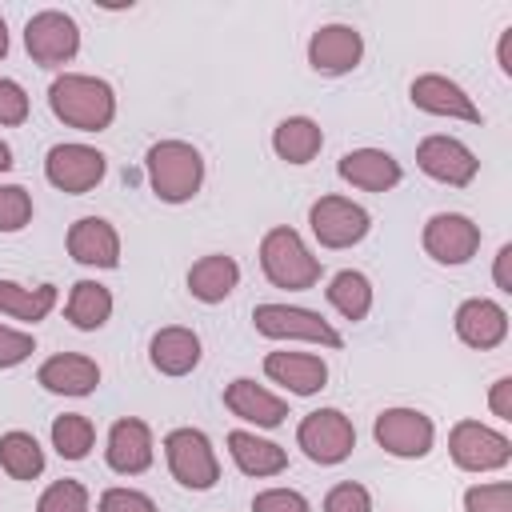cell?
<instances>
[{
  "instance_id": "3957f363",
  "label": "cell",
  "mask_w": 512,
  "mask_h": 512,
  "mask_svg": "<svg viewBox=\"0 0 512 512\" xmlns=\"http://www.w3.org/2000/svg\"><path fill=\"white\" fill-rule=\"evenodd\" d=\"M260 272L272 288H284V292H308L320 284L324 276V264L320 256L304 244V236L288 224H276L260 236Z\"/></svg>"
},
{
  "instance_id": "ffe728a7",
  "label": "cell",
  "mask_w": 512,
  "mask_h": 512,
  "mask_svg": "<svg viewBox=\"0 0 512 512\" xmlns=\"http://www.w3.org/2000/svg\"><path fill=\"white\" fill-rule=\"evenodd\" d=\"M224 408L252 428H280L288 420V400L268 392L252 376H236L232 384H224Z\"/></svg>"
},
{
  "instance_id": "7bdbcfd3",
  "label": "cell",
  "mask_w": 512,
  "mask_h": 512,
  "mask_svg": "<svg viewBox=\"0 0 512 512\" xmlns=\"http://www.w3.org/2000/svg\"><path fill=\"white\" fill-rule=\"evenodd\" d=\"M12 164H16V160H12V148H8V140H0V176L12 172Z\"/></svg>"
},
{
  "instance_id": "d4e9b609",
  "label": "cell",
  "mask_w": 512,
  "mask_h": 512,
  "mask_svg": "<svg viewBox=\"0 0 512 512\" xmlns=\"http://www.w3.org/2000/svg\"><path fill=\"white\" fill-rule=\"evenodd\" d=\"M184 284H188V296L192 300H200V304H224L240 288V264L228 252H208V256H200L188 268Z\"/></svg>"
},
{
  "instance_id": "e575fe53",
  "label": "cell",
  "mask_w": 512,
  "mask_h": 512,
  "mask_svg": "<svg viewBox=\"0 0 512 512\" xmlns=\"http://www.w3.org/2000/svg\"><path fill=\"white\" fill-rule=\"evenodd\" d=\"M96 512H160L156 500L140 488H128V484H112L100 492L96 500Z\"/></svg>"
},
{
  "instance_id": "d590c367",
  "label": "cell",
  "mask_w": 512,
  "mask_h": 512,
  "mask_svg": "<svg viewBox=\"0 0 512 512\" xmlns=\"http://www.w3.org/2000/svg\"><path fill=\"white\" fill-rule=\"evenodd\" d=\"M28 112H32V100H28L24 84L12 76H0V128H20L28 120Z\"/></svg>"
},
{
  "instance_id": "ba28073f",
  "label": "cell",
  "mask_w": 512,
  "mask_h": 512,
  "mask_svg": "<svg viewBox=\"0 0 512 512\" xmlns=\"http://www.w3.org/2000/svg\"><path fill=\"white\" fill-rule=\"evenodd\" d=\"M308 228H312V236H316L320 248L340 252V248H356L372 232V216L352 196L328 192V196H320V200L308 204Z\"/></svg>"
},
{
  "instance_id": "9c48e42d",
  "label": "cell",
  "mask_w": 512,
  "mask_h": 512,
  "mask_svg": "<svg viewBox=\"0 0 512 512\" xmlns=\"http://www.w3.org/2000/svg\"><path fill=\"white\" fill-rule=\"evenodd\" d=\"M108 172V156L96 148V144H84V140H60L44 152V180L56 188V192H68V196H84L92 188H100Z\"/></svg>"
},
{
  "instance_id": "83f0119b",
  "label": "cell",
  "mask_w": 512,
  "mask_h": 512,
  "mask_svg": "<svg viewBox=\"0 0 512 512\" xmlns=\"http://www.w3.org/2000/svg\"><path fill=\"white\" fill-rule=\"evenodd\" d=\"M60 292L56 284H20V280H0V316L20 320V324H40L52 316Z\"/></svg>"
},
{
  "instance_id": "7a4b0ae2",
  "label": "cell",
  "mask_w": 512,
  "mask_h": 512,
  "mask_svg": "<svg viewBox=\"0 0 512 512\" xmlns=\"http://www.w3.org/2000/svg\"><path fill=\"white\" fill-rule=\"evenodd\" d=\"M144 176L160 204H188L204 188V156L188 140H156L144 152Z\"/></svg>"
},
{
  "instance_id": "6da1fadb",
  "label": "cell",
  "mask_w": 512,
  "mask_h": 512,
  "mask_svg": "<svg viewBox=\"0 0 512 512\" xmlns=\"http://www.w3.org/2000/svg\"><path fill=\"white\" fill-rule=\"evenodd\" d=\"M48 108L64 128L76 132H108L116 120V88L104 76L60 72L48 84Z\"/></svg>"
},
{
  "instance_id": "484cf974",
  "label": "cell",
  "mask_w": 512,
  "mask_h": 512,
  "mask_svg": "<svg viewBox=\"0 0 512 512\" xmlns=\"http://www.w3.org/2000/svg\"><path fill=\"white\" fill-rule=\"evenodd\" d=\"M320 148H324V128L312 116H284L272 128V152L292 168L312 164L320 156Z\"/></svg>"
},
{
  "instance_id": "ac0fdd59",
  "label": "cell",
  "mask_w": 512,
  "mask_h": 512,
  "mask_svg": "<svg viewBox=\"0 0 512 512\" xmlns=\"http://www.w3.org/2000/svg\"><path fill=\"white\" fill-rule=\"evenodd\" d=\"M64 244H68V256H72L80 268L108 272V268L120 264V232H116V224L104 220V216H80V220H72Z\"/></svg>"
},
{
  "instance_id": "8d00e7d4",
  "label": "cell",
  "mask_w": 512,
  "mask_h": 512,
  "mask_svg": "<svg viewBox=\"0 0 512 512\" xmlns=\"http://www.w3.org/2000/svg\"><path fill=\"white\" fill-rule=\"evenodd\" d=\"M320 512H372V492L356 480H340L328 488Z\"/></svg>"
},
{
  "instance_id": "8fae6325",
  "label": "cell",
  "mask_w": 512,
  "mask_h": 512,
  "mask_svg": "<svg viewBox=\"0 0 512 512\" xmlns=\"http://www.w3.org/2000/svg\"><path fill=\"white\" fill-rule=\"evenodd\" d=\"M24 52L40 68H64L80 52V24L60 8H40L24 24Z\"/></svg>"
},
{
  "instance_id": "d6a6232c",
  "label": "cell",
  "mask_w": 512,
  "mask_h": 512,
  "mask_svg": "<svg viewBox=\"0 0 512 512\" xmlns=\"http://www.w3.org/2000/svg\"><path fill=\"white\" fill-rule=\"evenodd\" d=\"M32 224V192L24 184H0V232H24Z\"/></svg>"
},
{
  "instance_id": "f546056e",
  "label": "cell",
  "mask_w": 512,
  "mask_h": 512,
  "mask_svg": "<svg viewBox=\"0 0 512 512\" xmlns=\"http://www.w3.org/2000/svg\"><path fill=\"white\" fill-rule=\"evenodd\" d=\"M44 464H48V456H44V448H40V440L32 432L12 428V432L0 436V468H4L8 480L28 484V480L44 476Z\"/></svg>"
},
{
  "instance_id": "5b68a950",
  "label": "cell",
  "mask_w": 512,
  "mask_h": 512,
  "mask_svg": "<svg viewBox=\"0 0 512 512\" xmlns=\"http://www.w3.org/2000/svg\"><path fill=\"white\" fill-rule=\"evenodd\" d=\"M252 328L264 340H300V344H320V348H344V336L304 304H284V300H264L252 308Z\"/></svg>"
},
{
  "instance_id": "60d3db41",
  "label": "cell",
  "mask_w": 512,
  "mask_h": 512,
  "mask_svg": "<svg viewBox=\"0 0 512 512\" xmlns=\"http://www.w3.org/2000/svg\"><path fill=\"white\" fill-rule=\"evenodd\" d=\"M492 284L512 296V244H500L496 248V260H492Z\"/></svg>"
},
{
  "instance_id": "f35d334b",
  "label": "cell",
  "mask_w": 512,
  "mask_h": 512,
  "mask_svg": "<svg viewBox=\"0 0 512 512\" xmlns=\"http://www.w3.org/2000/svg\"><path fill=\"white\" fill-rule=\"evenodd\" d=\"M32 352H36V336L32 332H20L12 324H0V372L24 364Z\"/></svg>"
},
{
  "instance_id": "7c38bea8",
  "label": "cell",
  "mask_w": 512,
  "mask_h": 512,
  "mask_svg": "<svg viewBox=\"0 0 512 512\" xmlns=\"http://www.w3.org/2000/svg\"><path fill=\"white\" fill-rule=\"evenodd\" d=\"M480 224L464 212H432L420 228V248L444 268H460L480 252Z\"/></svg>"
},
{
  "instance_id": "1f68e13d",
  "label": "cell",
  "mask_w": 512,
  "mask_h": 512,
  "mask_svg": "<svg viewBox=\"0 0 512 512\" xmlns=\"http://www.w3.org/2000/svg\"><path fill=\"white\" fill-rule=\"evenodd\" d=\"M36 512H92V496L80 480L64 476V480H52L36 496Z\"/></svg>"
},
{
  "instance_id": "52a82bcc",
  "label": "cell",
  "mask_w": 512,
  "mask_h": 512,
  "mask_svg": "<svg viewBox=\"0 0 512 512\" xmlns=\"http://www.w3.org/2000/svg\"><path fill=\"white\" fill-rule=\"evenodd\" d=\"M296 448L320 464V468H336L352 456L356 448V424L352 416H344L340 408H312L300 416L296 424Z\"/></svg>"
},
{
  "instance_id": "ee69618b",
  "label": "cell",
  "mask_w": 512,
  "mask_h": 512,
  "mask_svg": "<svg viewBox=\"0 0 512 512\" xmlns=\"http://www.w3.org/2000/svg\"><path fill=\"white\" fill-rule=\"evenodd\" d=\"M8 56V24H4V16H0V60Z\"/></svg>"
},
{
  "instance_id": "30bf717a",
  "label": "cell",
  "mask_w": 512,
  "mask_h": 512,
  "mask_svg": "<svg viewBox=\"0 0 512 512\" xmlns=\"http://www.w3.org/2000/svg\"><path fill=\"white\" fill-rule=\"evenodd\" d=\"M372 440H376V448H384L396 460H424L436 448V424L428 412L396 404V408L376 412Z\"/></svg>"
},
{
  "instance_id": "603a6c76",
  "label": "cell",
  "mask_w": 512,
  "mask_h": 512,
  "mask_svg": "<svg viewBox=\"0 0 512 512\" xmlns=\"http://www.w3.org/2000/svg\"><path fill=\"white\" fill-rule=\"evenodd\" d=\"M264 376L280 384L288 396H316L328 384V364L316 352H268L264 356Z\"/></svg>"
},
{
  "instance_id": "8992f818",
  "label": "cell",
  "mask_w": 512,
  "mask_h": 512,
  "mask_svg": "<svg viewBox=\"0 0 512 512\" xmlns=\"http://www.w3.org/2000/svg\"><path fill=\"white\" fill-rule=\"evenodd\" d=\"M448 456L460 472H472V476L500 472L512 464V436L484 420L464 416L448 428Z\"/></svg>"
},
{
  "instance_id": "4fadbf2b",
  "label": "cell",
  "mask_w": 512,
  "mask_h": 512,
  "mask_svg": "<svg viewBox=\"0 0 512 512\" xmlns=\"http://www.w3.org/2000/svg\"><path fill=\"white\" fill-rule=\"evenodd\" d=\"M416 168L444 188H468L480 176L476 152L460 136H448V132H432L416 144Z\"/></svg>"
},
{
  "instance_id": "d6986e66",
  "label": "cell",
  "mask_w": 512,
  "mask_h": 512,
  "mask_svg": "<svg viewBox=\"0 0 512 512\" xmlns=\"http://www.w3.org/2000/svg\"><path fill=\"white\" fill-rule=\"evenodd\" d=\"M100 364L92 360V356H84V352H56V356H48L40 368H36V384L44 388V392H52V396H72V400H80V396H92L96 388H100Z\"/></svg>"
},
{
  "instance_id": "e0dca14e",
  "label": "cell",
  "mask_w": 512,
  "mask_h": 512,
  "mask_svg": "<svg viewBox=\"0 0 512 512\" xmlns=\"http://www.w3.org/2000/svg\"><path fill=\"white\" fill-rule=\"evenodd\" d=\"M104 460L116 476H140L152 468L156 460V440H152V428L148 420L140 416H120L112 428H108V440H104Z\"/></svg>"
},
{
  "instance_id": "4dcf8cb0",
  "label": "cell",
  "mask_w": 512,
  "mask_h": 512,
  "mask_svg": "<svg viewBox=\"0 0 512 512\" xmlns=\"http://www.w3.org/2000/svg\"><path fill=\"white\" fill-rule=\"evenodd\" d=\"M52 436V448L60 460H88L92 448H96V424L84 416V412H64L52 420L48 428Z\"/></svg>"
},
{
  "instance_id": "277c9868",
  "label": "cell",
  "mask_w": 512,
  "mask_h": 512,
  "mask_svg": "<svg viewBox=\"0 0 512 512\" xmlns=\"http://www.w3.org/2000/svg\"><path fill=\"white\" fill-rule=\"evenodd\" d=\"M164 464L172 472V480L188 492H212L220 484V456L212 448V436L204 428H172L164 436Z\"/></svg>"
},
{
  "instance_id": "9a60e30c",
  "label": "cell",
  "mask_w": 512,
  "mask_h": 512,
  "mask_svg": "<svg viewBox=\"0 0 512 512\" xmlns=\"http://www.w3.org/2000/svg\"><path fill=\"white\" fill-rule=\"evenodd\" d=\"M308 68L320 76H344L364 60V36L352 24H320L308 36Z\"/></svg>"
},
{
  "instance_id": "2e32d148",
  "label": "cell",
  "mask_w": 512,
  "mask_h": 512,
  "mask_svg": "<svg viewBox=\"0 0 512 512\" xmlns=\"http://www.w3.org/2000/svg\"><path fill=\"white\" fill-rule=\"evenodd\" d=\"M452 328H456V340L464 348L492 352L508 340V308L500 300H488V296H468L456 304Z\"/></svg>"
},
{
  "instance_id": "74e56055",
  "label": "cell",
  "mask_w": 512,
  "mask_h": 512,
  "mask_svg": "<svg viewBox=\"0 0 512 512\" xmlns=\"http://www.w3.org/2000/svg\"><path fill=\"white\" fill-rule=\"evenodd\" d=\"M252 512H312V504L296 488H264L252 496Z\"/></svg>"
},
{
  "instance_id": "836d02e7",
  "label": "cell",
  "mask_w": 512,
  "mask_h": 512,
  "mask_svg": "<svg viewBox=\"0 0 512 512\" xmlns=\"http://www.w3.org/2000/svg\"><path fill=\"white\" fill-rule=\"evenodd\" d=\"M464 512H512L508 480H480L464 488Z\"/></svg>"
},
{
  "instance_id": "ab89813d",
  "label": "cell",
  "mask_w": 512,
  "mask_h": 512,
  "mask_svg": "<svg viewBox=\"0 0 512 512\" xmlns=\"http://www.w3.org/2000/svg\"><path fill=\"white\" fill-rule=\"evenodd\" d=\"M488 408H492V416H496L500 424L512 420V376H496V380H492V388H488Z\"/></svg>"
},
{
  "instance_id": "44dd1931",
  "label": "cell",
  "mask_w": 512,
  "mask_h": 512,
  "mask_svg": "<svg viewBox=\"0 0 512 512\" xmlns=\"http://www.w3.org/2000/svg\"><path fill=\"white\" fill-rule=\"evenodd\" d=\"M336 176L360 192H392L404 180V164L384 148H352L336 160Z\"/></svg>"
},
{
  "instance_id": "cb8c5ba5",
  "label": "cell",
  "mask_w": 512,
  "mask_h": 512,
  "mask_svg": "<svg viewBox=\"0 0 512 512\" xmlns=\"http://www.w3.org/2000/svg\"><path fill=\"white\" fill-rule=\"evenodd\" d=\"M224 444H228L232 464L252 480H268V476H280L288 468V448H280L276 440H264L248 428H232L224 436Z\"/></svg>"
},
{
  "instance_id": "b9f144b4",
  "label": "cell",
  "mask_w": 512,
  "mask_h": 512,
  "mask_svg": "<svg viewBox=\"0 0 512 512\" xmlns=\"http://www.w3.org/2000/svg\"><path fill=\"white\" fill-rule=\"evenodd\" d=\"M496 68L500 76H512V28H504L496 40Z\"/></svg>"
},
{
  "instance_id": "5bb4252c",
  "label": "cell",
  "mask_w": 512,
  "mask_h": 512,
  "mask_svg": "<svg viewBox=\"0 0 512 512\" xmlns=\"http://www.w3.org/2000/svg\"><path fill=\"white\" fill-rule=\"evenodd\" d=\"M408 100H412V108H420L428 116H440V120H460V124H480L484 120L480 104L464 92V84H456L444 72H420L408 84Z\"/></svg>"
},
{
  "instance_id": "4316f807",
  "label": "cell",
  "mask_w": 512,
  "mask_h": 512,
  "mask_svg": "<svg viewBox=\"0 0 512 512\" xmlns=\"http://www.w3.org/2000/svg\"><path fill=\"white\" fill-rule=\"evenodd\" d=\"M112 308H116L112 288H104L100 280H76L64 300V320L76 332H100L112 320Z\"/></svg>"
},
{
  "instance_id": "7402d4cb",
  "label": "cell",
  "mask_w": 512,
  "mask_h": 512,
  "mask_svg": "<svg viewBox=\"0 0 512 512\" xmlns=\"http://www.w3.org/2000/svg\"><path fill=\"white\" fill-rule=\"evenodd\" d=\"M200 356H204V344L192 328L184 324H168V328H156L152 340H148V364L168 376V380H180L188 372L200 368Z\"/></svg>"
},
{
  "instance_id": "f1b7e54d",
  "label": "cell",
  "mask_w": 512,
  "mask_h": 512,
  "mask_svg": "<svg viewBox=\"0 0 512 512\" xmlns=\"http://www.w3.org/2000/svg\"><path fill=\"white\" fill-rule=\"evenodd\" d=\"M324 296H328V304H332L344 320H352V324L368 320V312H372V304H376V288H372V280H368L360 268H340V272L328 280Z\"/></svg>"
}]
</instances>
